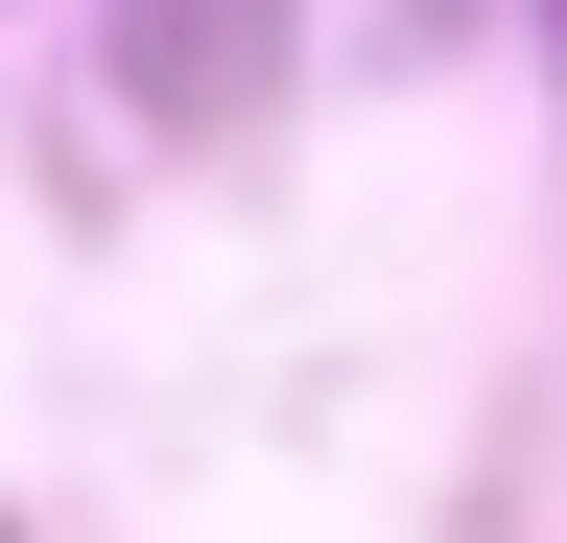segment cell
I'll use <instances>...</instances> for the list:
<instances>
[{"label": "cell", "mask_w": 567, "mask_h": 543, "mask_svg": "<svg viewBox=\"0 0 567 543\" xmlns=\"http://www.w3.org/2000/svg\"><path fill=\"white\" fill-rule=\"evenodd\" d=\"M544 24H567V0H544Z\"/></svg>", "instance_id": "1"}]
</instances>
